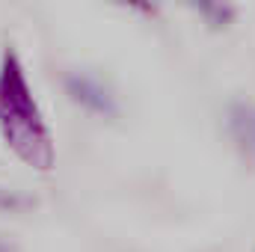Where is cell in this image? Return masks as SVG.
Wrapping results in <instances>:
<instances>
[{
    "label": "cell",
    "mask_w": 255,
    "mask_h": 252,
    "mask_svg": "<svg viewBox=\"0 0 255 252\" xmlns=\"http://www.w3.org/2000/svg\"><path fill=\"white\" fill-rule=\"evenodd\" d=\"M63 83H65L68 98H71L77 107H83L86 113L104 116V119H113V116L119 113L116 95L110 92V86H107L98 74H89V71H68Z\"/></svg>",
    "instance_id": "obj_2"
},
{
    "label": "cell",
    "mask_w": 255,
    "mask_h": 252,
    "mask_svg": "<svg viewBox=\"0 0 255 252\" xmlns=\"http://www.w3.org/2000/svg\"><path fill=\"white\" fill-rule=\"evenodd\" d=\"M196 12L205 18V24H208L211 30L229 27V24L235 21V15H238V9H235L232 3H202V6H196Z\"/></svg>",
    "instance_id": "obj_4"
},
{
    "label": "cell",
    "mask_w": 255,
    "mask_h": 252,
    "mask_svg": "<svg viewBox=\"0 0 255 252\" xmlns=\"http://www.w3.org/2000/svg\"><path fill=\"white\" fill-rule=\"evenodd\" d=\"M30 205H33V199H30V196H24V193H18V190L0 187V211L15 214V211H24V208H30Z\"/></svg>",
    "instance_id": "obj_5"
},
{
    "label": "cell",
    "mask_w": 255,
    "mask_h": 252,
    "mask_svg": "<svg viewBox=\"0 0 255 252\" xmlns=\"http://www.w3.org/2000/svg\"><path fill=\"white\" fill-rule=\"evenodd\" d=\"M226 130L235 151L247 163H255V104L250 98H235L226 107Z\"/></svg>",
    "instance_id": "obj_3"
},
{
    "label": "cell",
    "mask_w": 255,
    "mask_h": 252,
    "mask_svg": "<svg viewBox=\"0 0 255 252\" xmlns=\"http://www.w3.org/2000/svg\"><path fill=\"white\" fill-rule=\"evenodd\" d=\"M0 136L24 166L36 172H51L57 166L54 133L30 89L15 45H6L0 54Z\"/></svg>",
    "instance_id": "obj_1"
}]
</instances>
